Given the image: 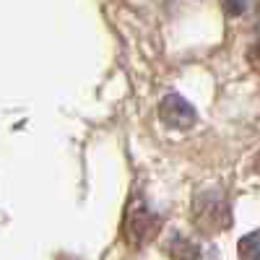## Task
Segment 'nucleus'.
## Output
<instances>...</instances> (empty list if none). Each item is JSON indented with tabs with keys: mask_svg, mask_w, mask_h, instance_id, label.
<instances>
[{
	"mask_svg": "<svg viewBox=\"0 0 260 260\" xmlns=\"http://www.w3.org/2000/svg\"><path fill=\"white\" fill-rule=\"evenodd\" d=\"M192 219H195V226L203 229L206 234L224 232L232 224L229 203L221 198L219 192H203L192 203Z\"/></svg>",
	"mask_w": 260,
	"mask_h": 260,
	"instance_id": "f257e3e1",
	"label": "nucleus"
},
{
	"mask_svg": "<svg viewBox=\"0 0 260 260\" xmlns=\"http://www.w3.org/2000/svg\"><path fill=\"white\" fill-rule=\"evenodd\" d=\"M159 117L164 125L169 127H177V130H187L195 125L198 115H195L192 104L187 99H182L180 94H167L159 104Z\"/></svg>",
	"mask_w": 260,
	"mask_h": 260,
	"instance_id": "f03ea898",
	"label": "nucleus"
},
{
	"mask_svg": "<svg viewBox=\"0 0 260 260\" xmlns=\"http://www.w3.org/2000/svg\"><path fill=\"white\" fill-rule=\"evenodd\" d=\"M156 229H159V219L146 206H136L127 213V240H133L136 245H143L148 237L156 234Z\"/></svg>",
	"mask_w": 260,
	"mask_h": 260,
	"instance_id": "7ed1b4c3",
	"label": "nucleus"
},
{
	"mask_svg": "<svg viewBox=\"0 0 260 260\" xmlns=\"http://www.w3.org/2000/svg\"><path fill=\"white\" fill-rule=\"evenodd\" d=\"M167 252L175 257V260H198V257H201V247L192 245L190 240H185V237H180V234L169 240Z\"/></svg>",
	"mask_w": 260,
	"mask_h": 260,
	"instance_id": "20e7f679",
	"label": "nucleus"
},
{
	"mask_svg": "<svg viewBox=\"0 0 260 260\" xmlns=\"http://www.w3.org/2000/svg\"><path fill=\"white\" fill-rule=\"evenodd\" d=\"M237 255H240V260H260V229L242 237L237 245Z\"/></svg>",
	"mask_w": 260,
	"mask_h": 260,
	"instance_id": "39448f33",
	"label": "nucleus"
},
{
	"mask_svg": "<svg viewBox=\"0 0 260 260\" xmlns=\"http://www.w3.org/2000/svg\"><path fill=\"white\" fill-rule=\"evenodd\" d=\"M245 3L247 0H224V8H226L229 16H240L245 11Z\"/></svg>",
	"mask_w": 260,
	"mask_h": 260,
	"instance_id": "423d86ee",
	"label": "nucleus"
},
{
	"mask_svg": "<svg viewBox=\"0 0 260 260\" xmlns=\"http://www.w3.org/2000/svg\"><path fill=\"white\" fill-rule=\"evenodd\" d=\"M247 57H250V65H252V68L260 71V42H255V45L250 47V55H247Z\"/></svg>",
	"mask_w": 260,
	"mask_h": 260,
	"instance_id": "0eeeda50",
	"label": "nucleus"
},
{
	"mask_svg": "<svg viewBox=\"0 0 260 260\" xmlns=\"http://www.w3.org/2000/svg\"><path fill=\"white\" fill-rule=\"evenodd\" d=\"M255 169H257V175H260V154L255 156Z\"/></svg>",
	"mask_w": 260,
	"mask_h": 260,
	"instance_id": "6e6552de",
	"label": "nucleus"
}]
</instances>
